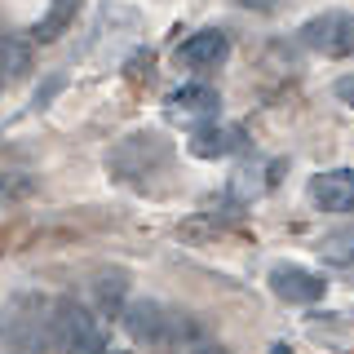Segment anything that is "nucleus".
<instances>
[{
    "mask_svg": "<svg viewBox=\"0 0 354 354\" xmlns=\"http://www.w3.org/2000/svg\"><path fill=\"white\" fill-rule=\"evenodd\" d=\"M120 319H124L129 337L138 341V346H147V350H186V346L199 341V328L191 319L164 310L160 301H133V306H124Z\"/></svg>",
    "mask_w": 354,
    "mask_h": 354,
    "instance_id": "nucleus-1",
    "label": "nucleus"
},
{
    "mask_svg": "<svg viewBox=\"0 0 354 354\" xmlns=\"http://www.w3.org/2000/svg\"><path fill=\"white\" fill-rule=\"evenodd\" d=\"M173 147L160 138V133H129L124 142H115V151L106 155V169L120 177V182H138V177H151L155 169L169 164Z\"/></svg>",
    "mask_w": 354,
    "mask_h": 354,
    "instance_id": "nucleus-2",
    "label": "nucleus"
},
{
    "mask_svg": "<svg viewBox=\"0 0 354 354\" xmlns=\"http://www.w3.org/2000/svg\"><path fill=\"white\" fill-rule=\"evenodd\" d=\"M97 341H102V337H97V324H93V315H88L84 306H75V301L49 306L44 346H49L53 354H88Z\"/></svg>",
    "mask_w": 354,
    "mask_h": 354,
    "instance_id": "nucleus-3",
    "label": "nucleus"
},
{
    "mask_svg": "<svg viewBox=\"0 0 354 354\" xmlns=\"http://www.w3.org/2000/svg\"><path fill=\"white\" fill-rule=\"evenodd\" d=\"M301 44L324 58H354V14L346 9H324L301 27Z\"/></svg>",
    "mask_w": 354,
    "mask_h": 354,
    "instance_id": "nucleus-4",
    "label": "nucleus"
},
{
    "mask_svg": "<svg viewBox=\"0 0 354 354\" xmlns=\"http://www.w3.org/2000/svg\"><path fill=\"white\" fill-rule=\"evenodd\" d=\"M270 288L288 306H315V301H324V292H328L324 274L306 270V266H292V261H279L270 270Z\"/></svg>",
    "mask_w": 354,
    "mask_h": 354,
    "instance_id": "nucleus-5",
    "label": "nucleus"
},
{
    "mask_svg": "<svg viewBox=\"0 0 354 354\" xmlns=\"http://www.w3.org/2000/svg\"><path fill=\"white\" fill-rule=\"evenodd\" d=\"M310 199L324 213H354V173L350 169H332L310 177Z\"/></svg>",
    "mask_w": 354,
    "mask_h": 354,
    "instance_id": "nucleus-6",
    "label": "nucleus"
},
{
    "mask_svg": "<svg viewBox=\"0 0 354 354\" xmlns=\"http://www.w3.org/2000/svg\"><path fill=\"white\" fill-rule=\"evenodd\" d=\"M243 129L239 124H204L191 133V155H199V160H226V155L243 151Z\"/></svg>",
    "mask_w": 354,
    "mask_h": 354,
    "instance_id": "nucleus-7",
    "label": "nucleus"
},
{
    "mask_svg": "<svg viewBox=\"0 0 354 354\" xmlns=\"http://www.w3.org/2000/svg\"><path fill=\"white\" fill-rule=\"evenodd\" d=\"M230 53V40L221 36V31H195V36L182 40V49H177V62L195 66V71H208V66L226 62Z\"/></svg>",
    "mask_w": 354,
    "mask_h": 354,
    "instance_id": "nucleus-8",
    "label": "nucleus"
},
{
    "mask_svg": "<svg viewBox=\"0 0 354 354\" xmlns=\"http://www.w3.org/2000/svg\"><path fill=\"white\" fill-rule=\"evenodd\" d=\"M169 106L177 115H213L221 106V97H217V88H208V84H182L177 93H169Z\"/></svg>",
    "mask_w": 354,
    "mask_h": 354,
    "instance_id": "nucleus-9",
    "label": "nucleus"
},
{
    "mask_svg": "<svg viewBox=\"0 0 354 354\" xmlns=\"http://www.w3.org/2000/svg\"><path fill=\"white\" fill-rule=\"evenodd\" d=\"M124 292H129V274L124 270H102L93 279V297H97V310L106 319L124 315Z\"/></svg>",
    "mask_w": 354,
    "mask_h": 354,
    "instance_id": "nucleus-10",
    "label": "nucleus"
},
{
    "mask_svg": "<svg viewBox=\"0 0 354 354\" xmlns=\"http://www.w3.org/2000/svg\"><path fill=\"white\" fill-rule=\"evenodd\" d=\"M75 9H80V0H49V14L36 22V40H58L66 27H71Z\"/></svg>",
    "mask_w": 354,
    "mask_h": 354,
    "instance_id": "nucleus-11",
    "label": "nucleus"
},
{
    "mask_svg": "<svg viewBox=\"0 0 354 354\" xmlns=\"http://www.w3.org/2000/svg\"><path fill=\"white\" fill-rule=\"evenodd\" d=\"M27 66H31L27 44L14 40V36H0V80H5V75H22Z\"/></svg>",
    "mask_w": 354,
    "mask_h": 354,
    "instance_id": "nucleus-12",
    "label": "nucleus"
},
{
    "mask_svg": "<svg viewBox=\"0 0 354 354\" xmlns=\"http://www.w3.org/2000/svg\"><path fill=\"white\" fill-rule=\"evenodd\" d=\"M319 252L332 261H354V230H337V235H328L319 243Z\"/></svg>",
    "mask_w": 354,
    "mask_h": 354,
    "instance_id": "nucleus-13",
    "label": "nucleus"
},
{
    "mask_svg": "<svg viewBox=\"0 0 354 354\" xmlns=\"http://www.w3.org/2000/svg\"><path fill=\"white\" fill-rule=\"evenodd\" d=\"M337 97H341L346 106H354V71H350V75H341V80H337Z\"/></svg>",
    "mask_w": 354,
    "mask_h": 354,
    "instance_id": "nucleus-14",
    "label": "nucleus"
},
{
    "mask_svg": "<svg viewBox=\"0 0 354 354\" xmlns=\"http://www.w3.org/2000/svg\"><path fill=\"white\" fill-rule=\"evenodd\" d=\"M243 5H248V9H257V14H266V9H274L279 0H243Z\"/></svg>",
    "mask_w": 354,
    "mask_h": 354,
    "instance_id": "nucleus-15",
    "label": "nucleus"
},
{
    "mask_svg": "<svg viewBox=\"0 0 354 354\" xmlns=\"http://www.w3.org/2000/svg\"><path fill=\"white\" fill-rule=\"evenodd\" d=\"M88 354H124V350H106V346H102V341H97V346H93V350H88Z\"/></svg>",
    "mask_w": 354,
    "mask_h": 354,
    "instance_id": "nucleus-16",
    "label": "nucleus"
},
{
    "mask_svg": "<svg viewBox=\"0 0 354 354\" xmlns=\"http://www.w3.org/2000/svg\"><path fill=\"white\" fill-rule=\"evenodd\" d=\"M270 354H292V346H283V341H279V346H270Z\"/></svg>",
    "mask_w": 354,
    "mask_h": 354,
    "instance_id": "nucleus-17",
    "label": "nucleus"
},
{
    "mask_svg": "<svg viewBox=\"0 0 354 354\" xmlns=\"http://www.w3.org/2000/svg\"><path fill=\"white\" fill-rule=\"evenodd\" d=\"M199 354H226V350H221V346H204V350H199Z\"/></svg>",
    "mask_w": 354,
    "mask_h": 354,
    "instance_id": "nucleus-18",
    "label": "nucleus"
},
{
    "mask_svg": "<svg viewBox=\"0 0 354 354\" xmlns=\"http://www.w3.org/2000/svg\"><path fill=\"white\" fill-rule=\"evenodd\" d=\"M0 84H5V80H0Z\"/></svg>",
    "mask_w": 354,
    "mask_h": 354,
    "instance_id": "nucleus-19",
    "label": "nucleus"
}]
</instances>
